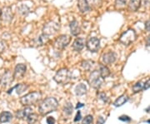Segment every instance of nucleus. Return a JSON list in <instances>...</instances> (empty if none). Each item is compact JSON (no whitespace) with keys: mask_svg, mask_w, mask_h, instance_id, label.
<instances>
[{"mask_svg":"<svg viewBox=\"0 0 150 124\" xmlns=\"http://www.w3.org/2000/svg\"><path fill=\"white\" fill-rule=\"evenodd\" d=\"M38 120V115L34 113H30L26 118V121L28 124H34L35 123H37Z\"/></svg>","mask_w":150,"mask_h":124,"instance_id":"bb28decb","label":"nucleus"},{"mask_svg":"<svg viewBox=\"0 0 150 124\" xmlns=\"http://www.w3.org/2000/svg\"><path fill=\"white\" fill-rule=\"evenodd\" d=\"M70 40H71V38H70L69 35H66V34L60 35L54 41V48L57 49H59V50H62V49H65L69 44Z\"/></svg>","mask_w":150,"mask_h":124,"instance_id":"423d86ee","label":"nucleus"},{"mask_svg":"<svg viewBox=\"0 0 150 124\" xmlns=\"http://www.w3.org/2000/svg\"><path fill=\"white\" fill-rule=\"evenodd\" d=\"M18 12L21 14L22 16H27L29 13V8L27 5L25 4H22L18 8Z\"/></svg>","mask_w":150,"mask_h":124,"instance_id":"cd10ccee","label":"nucleus"},{"mask_svg":"<svg viewBox=\"0 0 150 124\" xmlns=\"http://www.w3.org/2000/svg\"><path fill=\"white\" fill-rule=\"evenodd\" d=\"M136 39V32L134 29H128L126 32H124L120 36L119 41L123 45H129L132 43H134Z\"/></svg>","mask_w":150,"mask_h":124,"instance_id":"39448f33","label":"nucleus"},{"mask_svg":"<svg viewBox=\"0 0 150 124\" xmlns=\"http://www.w3.org/2000/svg\"><path fill=\"white\" fill-rule=\"evenodd\" d=\"M116 59H117V54L114 52H112V51L105 53L102 56L103 64L105 65V66L112 64L116 61Z\"/></svg>","mask_w":150,"mask_h":124,"instance_id":"1a4fd4ad","label":"nucleus"},{"mask_svg":"<svg viewBox=\"0 0 150 124\" xmlns=\"http://www.w3.org/2000/svg\"><path fill=\"white\" fill-rule=\"evenodd\" d=\"M83 106H84V104H83V103H78L77 106H76V109H79V108H83Z\"/></svg>","mask_w":150,"mask_h":124,"instance_id":"ea45409f","label":"nucleus"},{"mask_svg":"<svg viewBox=\"0 0 150 124\" xmlns=\"http://www.w3.org/2000/svg\"><path fill=\"white\" fill-rule=\"evenodd\" d=\"M88 5L93 6V8H98L102 4V0H87Z\"/></svg>","mask_w":150,"mask_h":124,"instance_id":"c85d7f7f","label":"nucleus"},{"mask_svg":"<svg viewBox=\"0 0 150 124\" xmlns=\"http://www.w3.org/2000/svg\"><path fill=\"white\" fill-rule=\"evenodd\" d=\"M74 112V107L71 103H67L63 108V113L65 116H70Z\"/></svg>","mask_w":150,"mask_h":124,"instance_id":"393cba45","label":"nucleus"},{"mask_svg":"<svg viewBox=\"0 0 150 124\" xmlns=\"http://www.w3.org/2000/svg\"><path fill=\"white\" fill-rule=\"evenodd\" d=\"M146 43H147V45L148 46H149L150 45V35L147 38V39H146Z\"/></svg>","mask_w":150,"mask_h":124,"instance_id":"a19ab883","label":"nucleus"},{"mask_svg":"<svg viewBox=\"0 0 150 124\" xmlns=\"http://www.w3.org/2000/svg\"><path fill=\"white\" fill-rule=\"evenodd\" d=\"M98 73L100 76L102 77L103 78H108V76L110 75V70L109 68H108L107 66L103 64L99 65V69H98Z\"/></svg>","mask_w":150,"mask_h":124,"instance_id":"4be33fe9","label":"nucleus"},{"mask_svg":"<svg viewBox=\"0 0 150 124\" xmlns=\"http://www.w3.org/2000/svg\"><path fill=\"white\" fill-rule=\"evenodd\" d=\"M1 19L2 21L5 22V23H10L13 20V14L12 13V9H11L9 7H7L4 8L2 12H1Z\"/></svg>","mask_w":150,"mask_h":124,"instance_id":"9b49d317","label":"nucleus"},{"mask_svg":"<svg viewBox=\"0 0 150 124\" xmlns=\"http://www.w3.org/2000/svg\"><path fill=\"white\" fill-rule=\"evenodd\" d=\"M48 36L47 35H45V34H41L39 37H38L36 38L34 40H33V42L34 43L37 45V46H42V45H44V44H46V43H48Z\"/></svg>","mask_w":150,"mask_h":124,"instance_id":"aec40b11","label":"nucleus"},{"mask_svg":"<svg viewBox=\"0 0 150 124\" xmlns=\"http://www.w3.org/2000/svg\"><path fill=\"white\" fill-rule=\"evenodd\" d=\"M59 107L58 100L54 97H48L43 100L38 106V113L42 116H46L57 110Z\"/></svg>","mask_w":150,"mask_h":124,"instance_id":"f257e3e1","label":"nucleus"},{"mask_svg":"<svg viewBox=\"0 0 150 124\" xmlns=\"http://www.w3.org/2000/svg\"><path fill=\"white\" fill-rule=\"evenodd\" d=\"M28 88V86L27 84L20 83V84H18V85H16L14 87H13V88H12L11 90H9V91H12V90L15 89V90H16L17 94H18V95H20V94H22L23 92H25Z\"/></svg>","mask_w":150,"mask_h":124,"instance_id":"b1692460","label":"nucleus"},{"mask_svg":"<svg viewBox=\"0 0 150 124\" xmlns=\"http://www.w3.org/2000/svg\"><path fill=\"white\" fill-rule=\"evenodd\" d=\"M104 123V119L103 117H99L97 121V124H103Z\"/></svg>","mask_w":150,"mask_h":124,"instance_id":"58836bf2","label":"nucleus"},{"mask_svg":"<svg viewBox=\"0 0 150 124\" xmlns=\"http://www.w3.org/2000/svg\"><path fill=\"white\" fill-rule=\"evenodd\" d=\"M74 91L77 96H83L87 93V87L83 83H79L76 86Z\"/></svg>","mask_w":150,"mask_h":124,"instance_id":"a211bd4d","label":"nucleus"},{"mask_svg":"<svg viewBox=\"0 0 150 124\" xmlns=\"http://www.w3.org/2000/svg\"><path fill=\"white\" fill-rule=\"evenodd\" d=\"M46 122H47V123L48 124H55L56 120H55V118H54V117H48Z\"/></svg>","mask_w":150,"mask_h":124,"instance_id":"f704fd0d","label":"nucleus"},{"mask_svg":"<svg viewBox=\"0 0 150 124\" xmlns=\"http://www.w3.org/2000/svg\"><path fill=\"white\" fill-rule=\"evenodd\" d=\"M26 70H27V67L25 64L23 63H19L17 64L14 71H13V78L14 79H22L23 78L24 74L26 73Z\"/></svg>","mask_w":150,"mask_h":124,"instance_id":"9d476101","label":"nucleus"},{"mask_svg":"<svg viewBox=\"0 0 150 124\" xmlns=\"http://www.w3.org/2000/svg\"><path fill=\"white\" fill-rule=\"evenodd\" d=\"M141 4V0H129L128 4V8L131 12H135L139 9Z\"/></svg>","mask_w":150,"mask_h":124,"instance_id":"f3484780","label":"nucleus"},{"mask_svg":"<svg viewBox=\"0 0 150 124\" xmlns=\"http://www.w3.org/2000/svg\"><path fill=\"white\" fill-rule=\"evenodd\" d=\"M81 67L85 71H90L94 67V62L91 60H84L81 63Z\"/></svg>","mask_w":150,"mask_h":124,"instance_id":"5701e85b","label":"nucleus"},{"mask_svg":"<svg viewBox=\"0 0 150 124\" xmlns=\"http://www.w3.org/2000/svg\"><path fill=\"white\" fill-rule=\"evenodd\" d=\"M59 23H56L54 21H50L47 23L46 24H44L43 27V34L47 35V36H51L54 35L56 32L59 31Z\"/></svg>","mask_w":150,"mask_h":124,"instance_id":"0eeeda50","label":"nucleus"},{"mask_svg":"<svg viewBox=\"0 0 150 124\" xmlns=\"http://www.w3.org/2000/svg\"><path fill=\"white\" fill-rule=\"evenodd\" d=\"M81 119H82V115H81V112H80V111H78V113H77L76 116H75L74 122H79V121H80Z\"/></svg>","mask_w":150,"mask_h":124,"instance_id":"c9c22d12","label":"nucleus"},{"mask_svg":"<svg viewBox=\"0 0 150 124\" xmlns=\"http://www.w3.org/2000/svg\"><path fill=\"white\" fill-rule=\"evenodd\" d=\"M69 28L71 34L74 35V36H78L80 33V25H79V23L77 20H74V21H72L70 23Z\"/></svg>","mask_w":150,"mask_h":124,"instance_id":"2eb2a0df","label":"nucleus"},{"mask_svg":"<svg viewBox=\"0 0 150 124\" xmlns=\"http://www.w3.org/2000/svg\"><path fill=\"white\" fill-rule=\"evenodd\" d=\"M145 29L149 32L150 31V20H148V21L145 23Z\"/></svg>","mask_w":150,"mask_h":124,"instance_id":"4c0bfd02","label":"nucleus"},{"mask_svg":"<svg viewBox=\"0 0 150 124\" xmlns=\"http://www.w3.org/2000/svg\"><path fill=\"white\" fill-rule=\"evenodd\" d=\"M93 121V117L92 115H87L82 120V124H92Z\"/></svg>","mask_w":150,"mask_h":124,"instance_id":"c756f323","label":"nucleus"},{"mask_svg":"<svg viewBox=\"0 0 150 124\" xmlns=\"http://www.w3.org/2000/svg\"><path fill=\"white\" fill-rule=\"evenodd\" d=\"M85 44L86 42L84 38H76L74 40V43H73V49L76 52H81L83 49V48H84Z\"/></svg>","mask_w":150,"mask_h":124,"instance_id":"4468645a","label":"nucleus"},{"mask_svg":"<svg viewBox=\"0 0 150 124\" xmlns=\"http://www.w3.org/2000/svg\"><path fill=\"white\" fill-rule=\"evenodd\" d=\"M88 84L94 89H99L103 83V78L100 76L98 71L93 70L88 77Z\"/></svg>","mask_w":150,"mask_h":124,"instance_id":"7ed1b4c3","label":"nucleus"},{"mask_svg":"<svg viewBox=\"0 0 150 124\" xmlns=\"http://www.w3.org/2000/svg\"><path fill=\"white\" fill-rule=\"evenodd\" d=\"M78 7L81 13H86L90 8L87 0H78Z\"/></svg>","mask_w":150,"mask_h":124,"instance_id":"412c9836","label":"nucleus"},{"mask_svg":"<svg viewBox=\"0 0 150 124\" xmlns=\"http://www.w3.org/2000/svg\"><path fill=\"white\" fill-rule=\"evenodd\" d=\"M144 83L145 81H143V80L137 82L134 86H133V91H134V92L136 93V92L143 91L144 89Z\"/></svg>","mask_w":150,"mask_h":124,"instance_id":"a878e982","label":"nucleus"},{"mask_svg":"<svg viewBox=\"0 0 150 124\" xmlns=\"http://www.w3.org/2000/svg\"><path fill=\"white\" fill-rule=\"evenodd\" d=\"M42 98V93L39 91L28 92L20 98V103L24 107H31L37 104Z\"/></svg>","mask_w":150,"mask_h":124,"instance_id":"f03ea898","label":"nucleus"},{"mask_svg":"<svg viewBox=\"0 0 150 124\" xmlns=\"http://www.w3.org/2000/svg\"><path fill=\"white\" fill-rule=\"evenodd\" d=\"M149 87H150V78H149L145 81L144 89V90H147V89H149Z\"/></svg>","mask_w":150,"mask_h":124,"instance_id":"e433bc0d","label":"nucleus"},{"mask_svg":"<svg viewBox=\"0 0 150 124\" xmlns=\"http://www.w3.org/2000/svg\"><path fill=\"white\" fill-rule=\"evenodd\" d=\"M14 80L13 78V74H12V73L9 71H7L4 75L1 77L0 78V83L4 87H7L10 85Z\"/></svg>","mask_w":150,"mask_h":124,"instance_id":"f8f14e48","label":"nucleus"},{"mask_svg":"<svg viewBox=\"0 0 150 124\" xmlns=\"http://www.w3.org/2000/svg\"><path fill=\"white\" fill-rule=\"evenodd\" d=\"M12 119H13V114L11 113L10 112L4 111V112L0 113V123H8Z\"/></svg>","mask_w":150,"mask_h":124,"instance_id":"dca6fc26","label":"nucleus"},{"mask_svg":"<svg viewBox=\"0 0 150 124\" xmlns=\"http://www.w3.org/2000/svg\"><path fill=\"white\" fill-rule=\"evenodd\" d=\"M5 48H6L5 43H4V41L0 40V54H2L4 52Z\"/></svg>","mask_w":150,"mask_h":124,"instance_id":"72a5a7b5","label":"nucleus"},{"mask_svg":"<svg viewBox=\"0 0 150 124\" xmlns=\"http://www.w3.org/2000/svg\"><path fill=\"white\" fill-rule=\"evenodd\" d=\"M98 99L102 100L103 103H106L108 102V98L107 95L104 92H99V93H98Z\"/></svg>","mask_w":150,"mask_h":124,"instance_id":"7c9ffc66","label":"nucleus"},{"mask_svg":"<svg viewBox=\"0 0 150 124\" xmlns=\"http://www.w3.org/2000/svg\"><path fill=\"white\" fill-rule=\"evenodd\" d=\"M1 12H2V10H1V8H0V16H1Z\"/></svg>","mask_w":150,"mask_h":124,"instance_id":"37998d69","label":"nucleus"},{"mask_svg":"<svg viewBox=\"0 0 150 124\" xmlns=\"http://www.w3.org/2000/svg\"><path fill=\"white\" fill-rule=\"evenodd\" d=\"M126 2H127V0H116L115 4H116L117 8H123V6L126 4Z\"/></svg>","mask_w":150,"mask_h":124,"instance_id":"2f4dec72","label":"nucleus"},{"mask_svg":"<svg viewBox=\"0 0 150 124\" xmlns=\"http://www.w3.org/2000/svg\"><path fill=\"white\" fill-rule=\"evenodd\" d=\"M33 113V109L31 107H24L23 109L18 110L15 113V117L18 119H26L28 116Z\"/></svg>","mask_w":150,"mask_h":124,"instance_id":"ddd939ff","label":"nucleus"},{"mask_svg":"<svg viewBox=\"0 0 150 124\" xmlns=\"http://www.w3.org/2000/svg\"><path fill=\"white\" fill-rule=\"evenodd\" d=\"M118 119L120 120V121H123V122H126V123H128V122H130L131 121V118H129V116H127V115H123V116H120Z\"/></svg>","mask_w":150,"mask_h":124,"instance_id":"473e14b6","label":"nucleus"},{"mask_svg":"<svg viewBox=\"0 0 150 124\" xmlns=\"http://www.w3.org/2000/svg\"><path fill=\"white\" fill-rule=\"evenodd\" d=\"M147 123H149V124H150V119H149V120L147 121Z\"/></svg>","mask_w":150,"mask_h":124,"instance_id":"79ce46f5","label":"nucleus"},{"mask_svg":"<svg viewBox=\"0 0 150 124\" xmlns=\"http://www.w3.org/2000/svg\"><path fill=\"white\" fill-rule=\"evenodd\" d=\"M54 79L57 83L66 84L71 79V73L68 68H62L56 73Z\"/></svg>","mask_w":150,"mask_h":124,"instance_id":"20e7f679","label":"nucleus"},{"mask_svg":"<svg viewBox=\"0 0 150 124\" xmlns=\"http://www.w3.org/2000/svg\"><path fill=\"white\" fill-rule=\"evenodd\" d=\"M128 100H129V97H128V95H126V94H123V95H121V96H119V97L114 101V103H113V105L115 106V107H121V106H123V104H125V103L128 102Z\"/></svg>","mask_w":150,"mask_h":124,"instance_id":"6ab92c4d","label":"nucleus"},{"mask_svg":"<svg viewBox=\"0 0 150 124\" xmlns=\"http://www.w3.org/2000/svg\"><path fill=\"white\" fill-rule=\"evenodd\" d=\"M87 49H88L92 53H96L98 51L100 47V41L96 37H91L89 38L86 42Z\"/></svg>","mask_w":150,"mask_h":124,"instance_id":"6e6552de","label":"nucleus"}]
</instances>
